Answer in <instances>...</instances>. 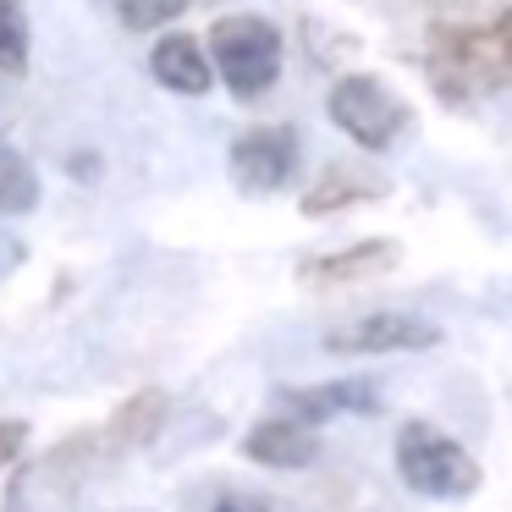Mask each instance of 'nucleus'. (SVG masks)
Listing matches in <instances>:
<instances>
[{
	"label": "nucleus",
	"mask_w": 512,
	"mask_h": 512,
	"mask_svg": "<svg viewBox=\"0 0 512 512\" xmlns=\"http://www.w3.org/2000/svg\"><path fill=\"white\" fill-rule=\"evenodd\" d=\"M39 204V177L12 144H0V215H23Z\"/></svg>",
	"instance_id": "nucleus-14"
},
{
	"label": "nucleus",
	"mask_w": 512,
	"mask_h": 512,
	"mask_svg": "<svg viewBox=\"0 0 512 512\" xmlns=\"http://www.w3.org/2000/svg\"><path fill=\"white\" fill-rule=\"evenodd\" d=\"M424 72L452 105L496 94L512 83V6L485 23H441L424 45Z\"/></svg>",
	"instance_id": "nucleus-1"
},
{
	"label": "nucleus",
	"mask_w": 512,
	"mask_h": 512,
	"mask_svg": "<svg viewBox=\"0 0 512 512\" xmlns=\"http://www.w3.org/2000/svg\"><path fill=\"white\" fill-rule=\"evenodd\" d=\"M281 408L303 424H325L336 413H375L380 397L369 380H325V386H298V391H281Z\"/></svg>",
	"instance_id": "nucleus-10"
},
{
	"label": "nucleus",
	"mask_w": 512,
	"mask_h": 512,
	"mask_svg": "<svg viewBox=\"0 0 512 512\" xmlns=\"http://www.w3.org/2000/svg\"><path fill=\"white\" fill-rule=\"evenodd\" d=\"M325 111H331V122L342 127V133L353 138L358 149H375V155L397 144V138L408 133V122H413L408 105H402L380 78H364V72H353V78H336Z\"/></svg>",
	"instance_id": "nucleus-4"
},
{
	"label": "nucleus",
	"mask_w": 512,
	"mask_h": 512,
	"mask_svg": "<svg viewBox=\"0 0 512 512\" xmlns=\"http://www.w3.org/2000/svg\"><path fill=\"white\" fill-rule=\"evenodd\" d=\"M215 512H270L265 501H248V496H221L215 501Z\"/></svg>",
	"instance_id": "nucleus-18"
},
{
	"label": "nucleus",
	"mask_w": 512,
	"mask_h": 512,
	"mask_svg": "<svg viewBox=\"0 0 512 512\" xmlns=\"http://www.w3.org/2000/svg\"><path fill=\"white\" fill-rule=\"evenodd\" d=\"M116 12V23L122 28H133V34H149V28H166V23H177L182 12H188L193 0H105Z\"/></svg>",
	"instance_id": "nucleus-15"
},
{
	"label": "nucleus",
	"mask_w": 512,
	"mask_h": 512,
	"mask_svg": "<svg viewBox=\"0 0 512 512\" xmlns=\"http://www.w3.org/2000/svg\"><path fill=\"white\" fill-rule=\"evenodd\" d=\"M100 430H78L56 446L50 457H39L34 468H23V479L12 485V512H56L72 501V490L89 479V468L100 463Z\"/></svg>",
	"instance_id": "nucleus-5"
},
{
	"label": "nucleus",
	"mask_w": 512,
	"mask_h": 512,
	"mask_svg": "<svg viewBox=\"0 0 512 512\" xmlns=\"http://www.w3.org/2000/svg\"><path fill=\"white\" fill-rule=\"evenodd\" d=\"M23 441H28V424L23 419H0V468L23 452Z\"/></svg>",
	"instance_id": "nucleus-17"
},
{
	"label": "nucleus",
	"mask_w": 512,
	"mask_h": 512,
	"mask_svg": "<svg viewBox=\"0 0 512 512\" xmlns=\"http://www.w3.org/2000/svg\"><path fill=\"white\" fill-rule=\"evenodd\" d=\"M298 171V133L292 127H248L232 144V177L243 193H276Z\"/></svg>",
	"instance_id": "nucleus-7"
},
{
	"label": "nucleus",
	"mask_w": 512,
	"mask_h": 512,
	"mask_svg": "<svg viewBox=\"0 0 512 512\" xmlns=\"http://www.w3.org/2000/svg\"><path fill=\"white\" fill-rule=\"evenodd\" d=\"M397 474L419 496H474L479 490V463L424 419H408L397 430Z\"/></svg>",
	"instance_id": "nucleus-3"
},
{
	"label": "nucleus",
	"mask_w": 512,
	"mask_h": 512,
	"mask_svg": "<svg viewBox=\"0 0 512 512\" xmlns=\"http://www.w3.org/2000/svg\"><path fill=\"white\" fill-rule=\"evenodd\" d=\"M386 193V182L375 171L358 166H331L325 177H314V188L303 193V215H331V210H353V204H369Z\"/></svg>",
	"instance_id": "nucleus-13"
},
{
	"label": "nucleus",
	"mask_w": 512,
	"mask_h": 512,
	"mask_svg": "<svg viewBox=\"0 0 512 512\" xmlns=\"http://www.w3.org/2000/svg\"><path fill=\"white\" fill-rule=\"evenodd\" d=\"M243 457H254L265 468H309L320 457V435H314V424L276 413V419H259L243 435Z\"/></svg>",
	"instance_id": "nucleus-8"
},
{
	"label": "nucleus",
	"mask_w": 512,
	"mask_h": 512,
	"mask_svg": "<svg viewBox=\"0 0 512 512\" xmlns=\"http://www.w3.org/2000/svg\"><path fill=\"white\" fill-rule=\"evenodd\" d=\"M193 6H199V0H193Z\"/></svg>",
	"instance_id": "nucleus-19"
},
{
	"label": "nucleus",
	"mask_w": 512,
	"mask_h": 512,
	"mask_svg": "<svg viewBox=\"0 0 512 512\" xmlns=\"http://www.w3.org/2000/svg\"><path fill=\"white\" fill-rule=\"evenodd\" d=\"M28 67V23L17 12V0H0V72Z\"/></svg>",
	"instance_id": "nucleus-16"
},
{
	"label": "nucleus",
	"mask_w": 512,
	"mask_h": 512,
	"mask_svg": "<svg viewBox=\"0 0 512 512\" xmlns=\"http://www.w3.org/2000/svg\"><path fill=\"white\" fill-rule=\"evenodd\" d=\"M441 342V325L419 320L402 309H380L364 320H347L336 331H325V353H347V358H375V353H419V347Z\"/></svg>",
	"instance_id": "nucleus-6"
},
{
	"label": "nucleus",
	"mask_w": 512,
	"mask_h": 512,
	"mask_svg": "<svg viewBox=\"0 0 512 512\" xmlns=\"http://www.w3.org/2000/svg\"><path fill=\"white\" fill-rule=\"evenodd\" d=\"M402 259V248L391 237H369V243H353V248H336L325 259H309L303 265V287H347V281H369L380 270H391Z\"/></svg>",
	"instance_id": "nucleus-9"
},
{
	"label": "nucleus",
	"mask_w": 512,
	"mask_h": 512,
	"mask_svg": "<svg viewBox=\"0 0 512 512\" xmlns=\"http://www.w3.org/2000/svg\"><path fill=\"white\" fill-rule=\"evenodd\" d=\"M210 61H215V72L226 78V89H232L237 100H259V94L281 78V34H276V23H265V17H254V12L215 17Z\"/></svg>",
	"instance_id": "nucleus-2"
},
{
	"label": "nucleus",
	"mask_w": 512,
	"mask_h": 512,
	"mask_svg": "<svg viewBox=\"0 0 512 512\" xmlns=\"http://www.w3.org/2000/svg\"><path fill=\"white\" fill-rule=\"evenodd\" d=\"M149 72L177 94H210L215 83V61L204 56V45L193 34H166L149 50Z\"/></svg>",
	"instance_id": "nucleus-12"
},
{
	"label": "nucleus",
	"mask_w": 512,
	"mask_h": 512,
	"mask_svg": "<svg viewBox=\"0 0 512 512\" xmlns=\"http://www.w3.org/2000/svg\"><path fill=\"white\" fill-rule=\"evenodd\" d=\"M166 391H138V397H127L122 408L111 413V419L100 424V452L105 457H122V452H133V446H149L160 435V424H166Z\"/></svg>",
	"instance_id": "nucleus-11"
}]
</instances>
